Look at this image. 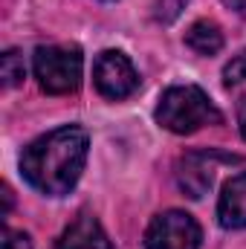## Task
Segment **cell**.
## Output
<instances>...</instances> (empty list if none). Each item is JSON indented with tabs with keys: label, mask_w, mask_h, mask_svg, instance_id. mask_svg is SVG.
I'll return each mask as SVG.
<instances>
[{
	"label": "cell",
	"mask_w": 246,
	"mask_h": 249,
	"mask_svg": "<svg viewBox=\"0 0 246 249\" xmlns=\"http://www.w3.org/2000/svg\"><path fill=\"white\" fill-rule=\"evenodd\" d=\"M3 249H32V241L26 232H18V229H3Z\"/></svg>",
	"instance_id": "13"
},
{
	"label": "cell",
	"mask_w": 246,
	"mask_h": 249,
	"mask_svg": "<svg viewBox=\"0 0 246 249\" xmlns=\"http://www.w3.org/2000/svg\"><path fill=\"white\" fill-rule=\"evenodd\" d=\"M157 122L171 133H194L206 124H220L223 113L214 107V102L194 84L168 87L157 105Z\"/></svg>",
	"instance_id": "2"
},
{
	"label": "cell",
	"mask_w": 246,
	"mask_h": 249,
	"mask_svg": "<svg viewBox=\"0 0 246 249\" xmlns=\"http://www.w3.org/2000/svg\"><path fill=\"white\" fill-rule=\"evenodd\" d=\"M53 249H116V247L110 244V238L102 229V223L90 212H81L61 232V238L55 241Z\"/></svg>",
	"instance_id": "7"
},
{
	"label": "cell",
	"mask_w": 246,
	"mask_h": 249,
	"mask_svg": "<svg viewBox=\"0 0 246 249\" xmlns=\"http://www.w3.org/2000/svg\"><path fill=\"white\" fill-rule=\"evenodd\" d=\"M238 127H241V136L246 139V99L238 105Z\"/></svg>",
	"instance_id": "14"
},
{
	"label": "cell",
	"mask_w": 246,
	"mask_h": 249,
	"mask_svg": "<svg viewBox=\"0 0 246 249\" xmlns=\"http://www.w3.org/2000/svg\"><path fill=\"white\" fill-rule=\"evenodd\" d=\"M203 232L200 223L180 209L157 214L145 229V249H200Z\"/></svg>",
	"instance_id": "4"
},
{
	"label": "cell",
	"mask_w": 246,
	"mask_h": 249,
	"mask_svg": "<svg viewBox=\"0 0 246 249\" xmlns=\"http://www.w3.org/2000/svg\"><path fill=\"white\" fill-rule=\"evenodd\" d=\"M93 81H96V90L110 102H122L139 90V72L130 64V58L119 50H105L96 58Z\"/></svg>",
	"instance_id": "5"
},
{
	"label": "cell",
	"mask_w": 246,
	"mask_h": 249,
	"mask_svg": "<svg viewBox=\"0 0 246 249\" xmlns=\"http://www.w3.org/2000/svg\"><path fill=\"white\" fill-rule=\"evenodd\" d=\"M188 0H157L154 3V20L159 23H174L180 18V12L185 9Z\"/></svg>",
	"instance_id": "12"
},
{
	"label": "cell",
	"mask_w": 246,
	"mask_h": 249,
	"mask_svg": "<svg viewBox=\"0 0 246 249\" xmlns=\"http://www.w3.org/2000/svg\"><path fill=\"white\" fill-rule=\"evenodd\" d=\"M87 148H90V136L78 124H64L38 136L20 154L23 180L47 197L70 194L84 171Z\"/></svg>",
	"instance_id": "1"
},
{
	"label": "cell",
	"mask_w": 246,
	"mask_h": 249,
	"mask_svg": "<svg viewBox=\"0 0 246 249\" xmlns=\"http://www.w3.org/2000/svg\"><path fill=\"white\" fill-rule=\"evenodd\" d=\"M223 84H226V87H241V84H246V50L226 64V70H223Z\"/></svg>",
	"instance_id": "11"
},
{
	"label": "cell",
	"mask_w": 246,
	"mask_h": 249,
	"mask_svg": "<svg viewBox=\"0 0 246 249\" xmlns=\"http://www.w3.org/2000/svg\"><path fill=\"white\" fill-rule=\"evenodd\" d=\"M217 220L223 229H246V174L232 177L217 200Z\"/></svg>",
	"instance_id": "8"
},
{
	"label": "cell",
	"mask_w": 246,
	"mask_h": 249,
	"mask_svg": "<svg viewBox=\"0 0 246 249\" xmlns=\"http://www.w3.org/2000/svg\"><path fill=\"white\" fill-rule=\"evenodd\" d=\"M185 44L197 55H217L223 50V32L214 20H197L185 32Z\"/></svg>",
	"instance_id": "9"
},
{
	"label": "cell",
	"mask_w": 246,
	"mask_h": 249,
	"mask_svg": "<svg viewBox=\"0 0 246 249\" xmlns=\"http://www.w3.org/2000/svg\"><path fill=\"white\" fill-rule=\"evenodd\" d=\"M26 75V64H23V55L18 50H9L3 53L0 58V78H3V87H18Z\"/></svg>",
	"instance_id": "10"
},
{
	"label": "cell",
	"mask_w": 246,
	"mask_h": 249,
	"mask_svg": "<svg viewBox=\"0 0 246 249\" xmlns=\"http://www.w3.org/2000/svg\"><path fill=\"white\" fill-rule=\"evenodd\" d=\"M229 160H235V157H223L217 151H191L177 165V183L191 200H200L203 194H209V188L214 183L217 165L229 162Z\"/></svg>",
	"instance_id": "6"
},
{
	"label": "cell",
	"mask_w": 246,
	"mask_h": 249,
	"mask_svg": "<svg viewBox=\"0 0 246 249\" xmlns=\"http://www.w3.org/2000/svg\"><path fill=\"white\" fill-rule=\"evenodd\" d=\"M32 70L35 78L41 84L44 93L50 96H67L75 93L81 84V72H84V58L78 47L70 44H50V47H38L32 55Z\"/></svg>",
	"instance_id": "3"
}]
</instances>
